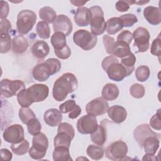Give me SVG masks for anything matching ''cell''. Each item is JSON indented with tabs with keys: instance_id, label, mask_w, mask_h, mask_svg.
Here are the masks:
<instances>
[{
	"instance_id": "cell-1",
	"label": "cell",
	"mask_w": 161,
	"mask_h": 161,
	"mask_svg": "<svg viewBox=\"0 0 161 161\" xmlns=\"http://www.w3.org/2000/svg\"><path fill=\"white\" fill-rule=\"evenodd\" d=\"M78 87V81L74 74L70 72L64 74L54 82L52 95L58 102L64 101L67 95L73 92Z\"/></svg>"
},
{
	"instance_id": "cell-2",
	"label": "cell",
	"mask_w": 161,
	"mask_h": 161,
	"mask_svg": "<svg viewBox=\"0 0 161 161\" xmlns=\"http://www.w3.org/2000/svg\"><path fill=\"white\" fill-rule=\"evenodd\" d=\"M102 68L107 73L108 77L114 81H121L125 77L129 76L131 73L113 55L105 57L101 63Z\"/></svg>"
},
{
	"instance_id": "cell-3",
	"label": "cell",
	"mask_w": 161,
	"mask_h": 161,
	"mask_svg": "<svg viewBox=\"0 0 161 161\" xmlns=\"http://www.w3.org/2000/svg\"><path fill=\"white\" fill-rule=\"evenodd\" d=\"M48 147V140L46 135L42 132L33 135L32 146L28 150L29 155L35 160L43 158Z\"/></svg>"
},
{
	"instance_id": "cell-4",
	"label": "cell",
	"mask_w": 161,
	"mask_h": 161,
	"mask_svg": "<svg viewBox=\"0 0 161 161\" xmlns=\"http://www.w3.org/2000/svg\"><path fill=\"white\" fill-rule=\"evenodd\" d=\"M92 16L90 21L91 33L94 35H99L106 31V23L104 18V13L99 6H94L89 8Z\"/></svg>"
},
{
	"instance_id": "cell-5",
	"label": "cell",
	"mask_w": 161,
	"mask_h": 161,
	"mask_svg": "<svg viewBox=\"0 0 161 161\" xmlns=\"http://www.w3.org/2000/svg\"><path fill=\"white\" fill-rule=\"evenodd\" d=\"M36 20V14L29 9L20 11L17 16L16 28L21 35H25L32 30Z\"/></svg>"
},
{
	"instance_id": "cell-6",
	"label": "cell",
	"mask_w": 161,
	"mask_h": 161,
	"mask_svg": "<svg viewBox=\"0 0 161 161\" xmlns=\"http://www.w3.org/2000/svg\"><path fill=\"white\" fill-rule=\"evenodd\" d=\"M74 43L82 50L88 51L96 46L97 42V36L86 30H79L73 35Z\"/></svg>"
},
{
	"instance_id": "cell-7",
	"label": "cell",
	"mask_w": 161,
	"mask_h": 161,
	"mask_svg": "<svg viewBox=\"0 0 161 161\" xmlns=\"http://www.w3.org/2000/svg\"><path fill=\"white\" fill-rule=\"evenodd\" d=\"M128 146L123 141L118 140L109 144L106 150V157L111 160H123L128 153Z\"/></svg>"
},
{
	"instance_id": "cell-8",
	"label": "cell",
	"mask_w": 161,
	"mask_h": 161,
	"mask_svg": "<svg viewBox=\"0 0 161 161\" xmlns=\"http://www.w3.org/2000/svg\"><path fill=\"white\" fill-rule=\"evenodd\" d=\"M25 92L29 101L33 104L45 100L48 96L49 89L45 84H35L26 89Z\"/></svg>"
},
{
	"instance_id": "cell-9",
	"label": "cell",
	"mask_w": 161,
	"mask_h": 161,
	"mask_svg": "<svg viewBox=\"0 0 161 161\" xmlns=\"http://www.w3.org/2000/svg\"><path fill=\"white\" fill-rule=\"evenodd\" d=\"M24 82L20 80L2 79L1 81V92L2 96L9 98L17 96L18 92L25 89Z\"/></svg>"
},
{
	"instance_id": "cell-10",
	"label": "cell",
	"mask_w": 161,
	"mask_h": 161,
	"mask_svg": "<svg viewBox=\"0 0 161 161\" xmlns=\"http://www.w3.org/2000/svg\"><path fill=\"white\" fill-rule=\"evenodd\" d=\"M133 36L135 40L133 45L138 48L136 53L145 52L148 49L150 35L147 29L141 26L137 28L134 31Z\"/></svg>"
},
{
	"instance_id": "cell-11",
	"label": "cell",
	"mask_w": 161,
	"mask_h": 161,
	"mask_svg": "<svg viewBox=\"0 0 161 161\" xmlns=\"http://www.w3.org/2000/svg\"><path fill=\"white\" fill-rule=\"evenodd\" d=\"M97 121L96 116L87 114L80 117L77 122V131L84 135L92 134L97 128Z\"/></svg>"
},
{
	"instance_id": "cell-12",
	"label": "cell",
	"mask_w": 161,
	"mask_h": 161,
	"mask_svg": "<svg viewBox=\"0 0 161 161\" xmlns=\"http://www.w3.org/2000/svg\"><path fill=\"white\" fill-rule=\"evenodd\" d=\"M5 142L11 143H17L25 140L24 129L19 124L10 125L6 128L3 134Z\"/></svg>"
},
{
	"instance_id": "cell-13",
	"label": "cell",
	"mask_w": 161,
	"mask_h": 161,
	"mask_svg": "<svg viewBox=\"0 0 161 161\" xmlns=\"http://www.w3.org/2000/svg\"><path fill=\"white\" fill-rule=\"evenodd\" d=\"M109 108L108 102L103 97H97L89 102L86 106V111L88 114L97 116L105 114Z\"/></svg>"
},
{
	"instance_id": "cell-14",
	"label": "cell",
	"mask_w": 161,
	"mask_h": 161,
	"mask_svg": "<svg viewBox=\"0 0 161 161\" xmlns=\"http://www.w3.org/2000/svg\"><path fill=\"white\" fill-rule=\"evenodd\" d=\"M52 75H53V73L52 68L46 60L36 64L32 70L33 77L39 82L47 80Z\"/></svg>"
},
{
	"instance_id": "cell-15",
	"label": "cell",
	"mask_w": 161,
	"mask_h": 161,
	"mask_svg": "<svg viewBox=\"0 0 161 161\" xmlns=\"http://www.w3.org/2000/svg\"><path fill=\"white\" fill-rule=\"evenodd\" d=\"M53 28L55 32H61L69 36L72 31V23L69 17L64 14H60L57 16L53 23Z\"/></svg>"
},
{
	"instance_id": "cell-16",
	"label": "cell",
	"mask_w": 161,
	"mask_h": 161,
	"mask_svg": "<svg viewBox=\"0 0 161 161\" xmlns=\"http://www.w3.org/2000/svg\"><path fill=\"white\" fill-rule=\"evenodd\" d=\"M133 135L135 140L138 143L140 148H142L143 141L147 137L151 136H155L159 138L160 136V134L156 133L150 129V126L148 124H142L137 126L133 131Z\"/></svg>"
},
{
	"instance_id": "cell-17",
	"label": "cell",
	"mask_w": 161,
	"mask_h": 161,
	"mask_svg": "<svg viewBox=\"0 0 161 161\" xmlns=\"http://www.w3.org/2000/svg\"><path fill=\"white\" fill-rule=\"evenodd\" d=\"M92 14L90 9L86 7H79L74 15V19L78 26H87L90 24Z\"/></svg>"
},
{
	"instance_id": "cell-18",
	"label": "cell",
	"mask_w": 161,
	"mask_h": 161,
	"mask_svg": "<svg viewBox=\"0 0 161 161\" xmlns=\"http://www.w3.org/2000/svg\"><path fill=\"white\" fill-rule=\"evenodd\" d=\"M107 112L109 118L115 123H121L127 118L126 109L119 105H114L109 108Z\"/></svg>"
},
{
	"instance_id": "cell-19",
	"label": "cell",
	"mask_w": 161,
	"mask_h": 161,
	"mask_svg": "<svg viewBox=\"0 0 161 161\" xmlns=\"http://www.w3.org/2000/svg\"><path fill=\"white\" fill-rule=\"evenodd\" d=\"M45 123L52 127L58 126L62 120V114L60 110L56 108L47 109L43 114Z\"/></svg>"
},
{
	"instance_id": "cell-20",
	"label": "cell",
	"mask_w": 161,
	"mask_h": 161,
	"mask_svg": "<svg viewBox=\"0 0 161 161\" xmlns=\"http://www.w3.org/2000/svg\"><path fill=\"white\" fill-rule=\"evenodd\" d=\"M145 19L152 25H158L161 22V13L159 8L149 6L143 10Z\"/></svg>"
},
{
	"instance_id": "cell-21",
	"label": "cell",
	"mask_w": 161,
	"mask_h": 161,
	"mask_svg": "<svg viewBox=\"0 0 161 161\" xmlns=\"http://www.w3.org/2000/svg\"><path fill=\"white\" fill-rule=\"evenodd\" d=\"M31 52L34 57L40 60L43 59L49 53L50 47L45 41L38 40L33 44Z\"/></svg>"
},
{
	"instance_id": "cell-22",
	"label": "cell",
	"mask_w": 161,
	"mask_h": 161,
	"mask_svg": "<svg viewBox=\"0 0 161 161\" xmlns=\"http://www.w3.org/2000/svg\"><path fill=\"white\" fill-rule=\"evenodd\" d=\"M130 45L122 42L116 41L113 43L109 54L116 57L123 58L131 53Z\"/></svg>"
},
{
	"instance_id": "cell-23",
	"label": "cell",
	"mask_w": 161,
	"mask_h": 161,
	"mask_svg": "<svg viewBox=\"0 0 161 161\" xmlns=\"http://www.w3.org/2000/svg\"><path fill=\"white\" fill-rule=\"evenodd\" d=\"M74 137V136L65 131L57 130V134L53 139L54 148L58 147L69 148L70 146L71 141Z\"/></svg>"
},
{
	"instance_id": "cell-24",
	"label": "cell",
	"mask_w": 161,
	"mask_h": 161,
	"mask_svg": "<svg viewBox=\"0 0 161 161\" xmlns=\"http://www.w3.org/2000/svg\"><path fill=\"white\" fill-rule=\"evenodd\" d=\"M159 145V138L155 136H151L145 138L142 143V148H143L145 153L155 155Z\"/></svg>"
},
{
	"instance_id": "cell-25",
	"label": "cell",
	"mask_w": 161,
	"mask_h": 161,
	"mask_svg": "<svg viewBox=\"0 0 161 161\" xmlns=\"http://www.w3.org/2000/svg\"><path fill=\"white\" fill-rule=\"evenodd\" d=\"M119 89L118 86L113 83L106 84L102 90V97L106 101H113L119 96Z\"/></svg>"
},
{
	"instance_id": "cell-26",
	"label": "cell",
	"mask_w": 161,
	"mask_h": 161,
	"mask_svg": "<svg viewBox=\"0 0 161 161\" xmlns=\"http://www.w3.org/2000/svg\"><path fill=\"white\" fill-rule=\"evenodd\" d=\"M28 47V42L23 35H17L12 40V50L16 54H21L26 52Z\"/></svg>"
},
{
	"instance_id": "cell-27",
	"label": "cell",
	"mask_w": 161,
	"mask_h": 161,
	"mask_svg": "<svg viewBox=\"0 0 161 161\" xmlns=\"http://www.w3.org/2000/svg\"><path fill=\"white\" fill-rule=\"evenodd\" d=\"M106 129L104 126L100 125L97 126L96 130L91 134V139L96 145H103L107 138Z\"/></svg>"
},
{
	"instance_id": "cell-28",
	"label": "cell",
	"mask_w": 161,
	"mask_h": 161,
	"mask_svg": "<svg viewBox=\"0 0 161 161\" xmlns=\"http://www.w3.org/2000/svg\"><path fill=\"white\" fill-rule=\"evenodd\" d=\"M123 23L119 17L109 18L106 21V31L109 35H114L123 28Z\"/></svg>"
},
{
	"instance_id": "cell-29",
	"label": "cell",
	"mask_w": 161,
	"mask_h": 161,
	"mask_svg": "<svg viewBox=\"0 0 161 161\" xmlns=\"http://www.w3.org/2000/svg\"><path fill=\"white\" fill-rule=\"evenodd\" d=\"M40 19L47 23H53L57 18L55 11L51 7L44 6L38 12Z\"/></svg>"
},
{
	"instance_id": "cell-30",
	"label": "cell",
	"mask_w": 161,
	"mask_h": 161,
	"mask_svg": "<svg viewBox=\"0 0 161 161\" xmlns=\"http://www.w3.org/2000/svg\"><path fill=\"white\" fill-rule=\"evenodd\" d=\"M52 156L55 161H70L72 160L70 157L69 148L64 147H55L53 152Z\"/></svg>"
},
{
	"instance_id": "cell-31",
	"label": "cell",
	"mask_w": 161,
	"mask_h": 161,
	"mask_svg": "<svg viewBox=\"0 0 161 161\" xmlns=\"http://www.w3.org/2000/svg\"><path fill=\"white\" fill-rule=\"evenodd\" d=\"M51 43L54 50L63 48L67 45L65 35L61 32H55L51 36Z\"/></svg>"
},
{
	"instance_id": "cell-32",
	"label": "cell",
	"mask_w": 161,
	"mask_h": 161,
	"mask_svg": "<svg viewBox=\"0 0 161 161\" xmlns=\"http://www.w3.org/2000/svg\"><path fill=\"white\" fill-rule=\"evenodd\" d=\"M87 155L92 160H99L103 157L104 149L102 145H90L86 150Z\"/></svg>"
},
{
	"instance_id": "cell-33",
	"label": "cell",
	"mask_w": 161,
	"mask_h": 161,
	"mask_svg": "<svg viewBox=\"0 0 161 161\" xmlns=\"http://www.w3.org/2000/svg\"><path fill=\"white\" fill-rule=\"evenodd\" d=\"M29 145V142L26 140H23L17 143H11V149L14 154L23 155L28 152Z\"/></svg>"
},
{
	"instance_id": "cell-34",
	"label": "cell",
	"mask_w": 161,
	"mask_h": 161,
	"mask_svg": "<svg viewBox=\"0 0 161 161\" xmlns=\"http://www.w3.org/2000/svg\"><path fill=\"white\" fill-rule=\"evenodd\" d=\"M37 35L42 39H48L50 36V29L47 23L41 21L36 26Z\"/></svg>"
},
{
	"instance_id": "cell-35",
	"label": "cell",
	"mask_w": 161,
	"mask_h": 161,
	"mask_svg": "<svg viewBox=\"0 0 161 161\" xmlns=\"http://www.w3.org/2000/svg\"><path fill=\"white\" fill-rule=\"evenodd\" d=\"M1 35V53H6L11 49V36L8 31H0Z\"/></svg>"
},
{
	"instance_id": "cell-36",
	"label": "cell",
	"mask_w": 161,
	"mask_h": 161,
	"mask_svg": "<svg viewBox=\"0 0 161 161\" xmlns=\"http://www.w3.org/2000/svg\"><path fill=\"white\" fill-rule=\"evenodd\" d=\"M18 116L20 120L24 124H27L31 119L35 118L36 116L33 111L29 108H21L19 109Z\"/></svg>"
},
{
	"instance_id": "cell-37",
	"label": "cell",
	"mask_w": 161,
	"mask_h": 161,
	"mask_svg": "<svg viewBox=\"0 0 161 161\" xmlns=\"http://www.w3.org/2000/svg\"><path fill=\"white\" fill-rule=\"evenodd\" d=\"M150 74V69L146 65L139 66L135 70L136 78L140 82L146 81L148 79Z\"/></svg>"
},
{
	"instance_id": "cell-38",
	"label": "cell",
	"mask_w": 161,
	"mask_h": 161,
	"mask_svg": "<svg viewBox=\"0 0 161 161\" xmlns=\"http://www.w3.org/2000/svg\"><path fill=\"white\" fill-rule=\"evenodd\" d=\"M136 60V58L135 55L132 52H131L130 55L121 59V64L124 65L131 74L135 69V64Z\"/></svg>"
},
{
	"instance_id": "cell-39",
	"label": "cell",
	"mask_w": 161,
	"mask_h": 161,
	"mask_svg": "<svg viewBox=\"0 0 161 161\" xmlns=\"http://www.w3.org/2000/svg\"><path fill=\"white\" fill-rule=\"evenodd\" d=\"M130 93L131 96L136 99L142 98L145 93V87L143 85L138 83L133 84L130 88Z\"/></svg>"
},
{
	"instance_id": "cell-40",
	"label": "cell",
	"mask_w": 161,
	"mask_h": 161,
	"mask_svg": "<svg viewBox=\"0 0 161 161\" xmlns=\"http://www.w3.org/2000/svg\"><path fill=\"white\" fill-rule=\"evenodd\" d=\"M26 125L28 131L31 135H35L41 131L42 126L36 118L31 119Z\"/></svg>"
},
{
	"instance_id": "cell-41",
	"label": "cell",
	"mask_w": 161,
	"mask_h": 161,
	"mask_svg": "<svg viewBox=\"0 0 161 161\" xmlns=\"http://www.w3.org/2000/svg\"><path fill=\"white\" fill-rule=\"evenodd\" d=\"M119 18L121 19L123 23V26L125 27L132 26L135 23L138 21L137 17L135 14L131 13L123 14Z\"/></svg>"
},
{
	"instance_id": "cell-42",
	"label": "cell",
	"mask_w": 161,
	"mask_h": 161,
	"mask_svg": "<svg viewBox=\"0 0 161 161\" xmlns=\"http://www.w3.org/2000/svg\"><path fill=\"white\" fill-rule=\"evenodd\" d=\"M25 89H22L17 94V101L18 104L23 108H28L32 104L29 101L25 92Z\"/></svg>"
},
{
	"instance_id": "cell-43",
	"label": "cell",
	"mask_w": 161,
	"mask_h": 161,
	"mask_svg": "<svg viewBox=\"0 0 161 161\" xmlns=\"http://www.w3.org/2000/svg\"><path fill=\"white\" fill-rule=\"evenodd\" d=\"M133 38V33L131 31L128 30H123L118 35L116 41L122 42L130 45Z\"/></svg>"
},
{
	"instance_id": "cell-44",
	"label": "cell",
	"mask_w": 161,
	"mask_h": 161,
	"mask_svg": "<svg viewBox=\"0 0 161 161\" xmlns=\"http://www.w3.org/2000/svg\"><path fill=\"white\" fill-rule=\"evenodd\" d=\"M76 104L75 101L69 99L63 103L59 106V110L62 113H70L75 108Z\"/></svg>"
},
{
	"instance_id": "cell-45",
	"label": "cell",
	"mask_w": 161,
	"mask_h": 161,
	"mask_svg": "<svg viewBox=\"0 0 161 161\" xmlns=\"http://www.w3.org/2000/svg\"><path fill=\"white\" fill-rule=\"evenodd\" d=\"M161 47H160V38L158 36L157 38L153 40L152 43L150 48V53L155 56H160Z\"/></svg>"
},
{
	"instance_id": "cell-46",
	"label": "cell",
	"mask_w": 161,
	"mask_h": 161,
	"mask_svg": "<svg viewBox=\"0 0 161 161\" xmlns=\"http://www.w3.org/2000/svg\"><path fill=\"white\" fill-rule=\"evenodd\" d=\"M160 109L158 110L157 113L154 114L150 120V125L155 130L160 131L161 130V123L160 119Z\"/></svg>"
},
{
	"instance_id": "cell-47",
	"label": "cell",
	"mask_w": 161,
	"mask_h": 161,
	"mask_svg": "<svg viewBox=\"0 0 161 161\" xmlns=\"http://www.w3.org/2000/svg\"><path fill=\"white\" fill-rule=\"evenodd\" d=\"M56 56L60 59H67L71 55V50L69 47L67 45L65 47L58 50H54Z\"/></svg>"
},
{
	"instance_id": "cell-48",
	"label": "cell",
	"mask_w": 161,
	"mask_h": 161,
	"mask_svg": "<svg viewBox=\"0 0 161 161\" xmlns=\"http://www.w3.org/2000/svg\"><path fill=\"white\" fill-rule=\"evenodd\" d=\"M50 65L53 74L57 73L61 69V63L60 60L55 58H50L46 60Z\"/></svg>"
},
{
	"instance_id": "cell-49",
	"label": "cell",
	"mask_w": 161,
	"mask_h": 161,
	"mask_svg": "<svg viewBox=\"0 0 161 161\" xmlns=\"http://www.w3.org/2000/svg\"><path fill=\"white\" fill-rule=\"evenodd\" d=\"M103 44L104 45V48L106 52L109 53L113 43L115 42L114 38L108 35H105L103 36Z\"/></svg>"
},
{
	"instance_id": "cell-50",
	"label": "cell",
	"mask_w": 161,
	"mask_h": 161,
	"mask_svg": "<svg viewBox=\"0 0 161 161\" xmlns=\"http://www.w3.org/2000/svg\"><path fill=\"white\" fill-rule=\"evenodd\" d=\"M115 8L119 12H125L129 9L130 4L127 1H118L116 3Z\"/></svg>"
},
{
	"instance_id": "cell-51",
	"label": "cell",
	"mask_w": 161,
	"mask_h": 161,
	"mask_svg": "<svg viewBox=\"0 0 161 161\" xmlns=\"http://www.w3.org/2000/svg\"><path fill=\"white\" fill-rule=\"evenodd\" d=\"M1 19L6 18L9 13V6L6 1H1Z\"/></svg>"
},
{
	"instance_id": "cell-52",
	"label": "cell",
	"mask_w": 161,
	"mask_h": 161,
	"mask_svg": "<svg viewBox=\"0 0 161 161\" xmlns=\"http://www.w3.org/2000/svg\"><path fill=\"white\" fill-rule=\"evenodd\" d=\"M11 23L10 21L6 19H1L0 23V31H8L11 30Z\"/></svg>"
},
{
	"instance_id": "cell-53",
	"label": "cell",
	"mask_w": 161,
	"mask_h": 161,
	"mask_svg": "<svg viewBox=\"0 0 161 161\" xmlns=\"http://www.w3.org/2000/svg\"><path fill=\"white\" fill-rule=\"evenodd\" d=\"M81 112H82V110L80 107L79 105L76 104L75 108L73 109V110L69 113V118L70 119H75L80 115Z\"/></svg>"
},
{
	"instance_id": "cell-54",
	"label": "cell",
	"mask_w": 161,
	"mask_h": 161,
	"mask_svg": "<svg viewBox=\"0 0 161 161\" xmlns=\"http://www.w3.org/2000/svg\"><path fill=\"white\" fill-rule=\"evenodd\" d=\"M1 158L4 160H11L12 158V153L6 148H1L0 150Z\"/></svg>"
},
{
	"instance_id": "cell-55",
	"label": "cell",
	"mask_w": 161,
	"mask_h": 161,
	"mask_svg": "<svg viewBox=\"0 0 161 161\" xmlns=\"http://www.w3.org/2000/svg\"><path fill=\"white\" fill-rule=\"evenodd\" d=\"M70 3H72L74 6H81L84 5V4H86L87 2H86V1L82 2V1H71Z\"/></svg>"
},
{
	"instance_id": "cell-56",
	"label": "cell",
	"mask_w": 161,
	"mask_h": 161,
	"mask_svg": "<svg viewBox=\"0 0 161 161\" xmlns=\"http://www.w3.org/2000/svg\"><path fill=\"white\" fill-rule=\"evenodd\" d=\"M149 1H133V4H137L138 5H143L144 4L148 3Z\"/></svg>"
}]
</instances>
